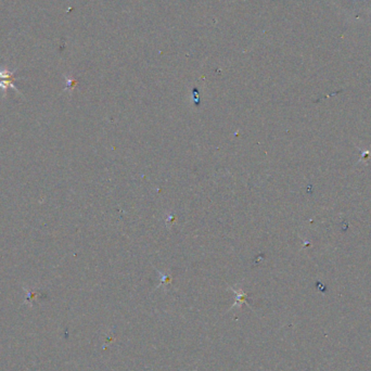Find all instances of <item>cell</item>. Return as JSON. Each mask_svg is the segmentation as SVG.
<instances>
[{"label": "cell", "mask_w": 371, "mask_h": 371, "mask_svg": "<svg viewBox=\"0 0 371 371\" xmlns=\"http://www.w3.org/2000/svg\"><path fill=\"white\" fill-rule=\"evenodd\" d=\"M75 83L76 82H75L71 77H67V89H72L74 87Z\"/></svg>", "instance_id": "7a4b0ae2"}, {"label": "cell", "mask_w": 371, "mask_h": 371, "mask_svg": "<svg viewBox=\"0 0 371 371\" xmlns=\"http://www.w3.org/2000/svg\"><path fill=\"white\" fill-rule=\"evenodd\" d=\"M14 73H16V71H9L7 69H0V90H2L3 97L6 96L8 88H12L14 92L21 93L18 87L16 86V84H14V82H16Z\"/></svg>", "instance_id": "6da1fadb"}]
</instances>
